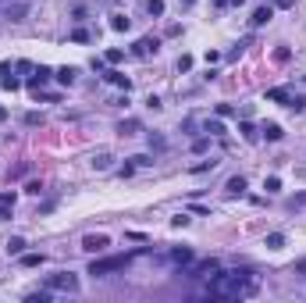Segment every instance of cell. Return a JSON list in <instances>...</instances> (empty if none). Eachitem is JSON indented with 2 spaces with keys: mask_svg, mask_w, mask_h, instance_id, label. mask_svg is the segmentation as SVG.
I'll return each mask as SVG.
<instances>
[{
  "mask_svg": "<svg viewBox=\"0 0 306 303\" xmlns=\"http://www.w3.org/2000/svg\"><path fill=\"white\" fill-rule=\"evenodd\" d=\"M253 293H256V282L242 268L214 271L210 275V286H207V296H214V300H242V296H253Z\"/></svg>",
  "mask_w": 306,
  "mask_h": 303,
  "instance_id": "cell-1",
  "label": "cell"
},
{
  "mask_svg": "<svg viewBox=\"0 0 306 303\" xmlns=\"http://www.w3.org/2000/svg\"><path fill=\"white\" fill-rule=\"evenodd\" d=\"M132 260V253H114V257H96L89 264V275L93 278H103V275H114V271H125Z\"/></svg>",
  "mask_w": 306,
  "mask_h": 303,
  "instance_id": "cell-2",
  "label": "cell"
},
{
  "mask_svg": "<svg viewBox=\"0 0 306 303\" xmlns=\"http://www.w3.org/2000/svg\"><path fill=\"white\" fill-rule=\"evenodd\" d=\"M43 286L50 289V293H78V275H72V271H54V275H47L43 278Z\"/></svg>",
  "mask_w": 306,
  "mask_h": 303,
  "instance_id": "cell-3",
  "label": "cell"
},
{
  "mask_svg": "<svg viewBox=\"0 0 306 303\" xmlns=\"http://www.w3.org/2000/svg\"><path fill=\"white\" fill-rule=\"evenodd\" d=\"M111 246V235H103V232H89V235H82V250L85 253H103Z\"/></svg>",
  "mask_w": 306,
  "mask_h": 303,
  "instance_id": "cell-4",
  "label": "cell"
},
{
  "mask_svg": "<svg viewBox=\"0 0 306 303\" xmlns=\"http://www.w3.org/2000/svg\"><path fill=\"white\" fill-rule=\"evenodd\" d=\"M214 271H221V260H217V257H207V260H200V264H189L185 275H192V278H210Z\"/></svg>",
  "mask_w": 306,
  "mask_h": 303,
  "instance_id": "cell-5",
  "label": "cell"
},
{
  "mask_svg": "<svg viewBox=\"0 0 306 303\" xmlns=\"http://www.w3.org/2000/svg\"><path fill=\"white\" fill-rule=\"evenodd\" d=\"M50 78H54V68H47V65H36V68H32V75L25 78V86H29L32 93H39V89H43Z\"/></svg>",
  "mask_w": 306,
  "mask_h": 303,
  "instance_id": "cell-6",
  "label": "cell"
},
{
  "mask_svg": "<svg viewBox=\"0 0 306 303\" xmlns=\"http://www.w3.org/2000/svg\"><path fill=\"white\" fill-rule=\"evenodd\" d=\"M29 11H32V4H29V0H14V4H7V7H4V18H7V22H25V14H29Z\"/></svg>",
  "mask_w": 306,
  "mask_h": 303,
  "instance_id": "cell-7",
  "label": "cell"
},
{
  "mask_svg": "<svg viewBox=\"0 0 306 303\" xmlns=\"http://www.w3.org/2000/svg\"><path fill=\"white\" fill-rule=\"evenodd\" d=\"M157 47H160V43H157L153 36H143V39L132 43V54H136V57H150V54H157Z\"/></svg>",
  "mask_w": 306,
  "mask_h": 303,
  "instance_id": "cell-8",
  "label": "cell"
},
{
  "mask_svg": "<svg viewBox=\"0 0 306 303\" xmlns=\"http://www.w3.org/2000/svg\"><path fill=\"white\" fill-rule=\"evenodd\" d=\"M167 260H171V264H178V268H189L196 257H192V250H189V246H174V250L167 253Z\"/></svg>",
  "mask_w": 306,
  "mask_h": 303,
  "instance_id": "cell-9",
  "label": "cell"
},
{
  "mask_svg": "<svg viewBox=\"0 0 306 303\" xmlns=\"http://www.w3.org/2000/svg\"><path fill=\"white\" fill-rule=\"evenodd\" d=\"M271 18H274V7H271V4H260V7L253 11V18H249V25H253V29H260V25H267Z\"/></svg>",
  "mask_w": 306,
  "mask_h": 303,
  "instance_id": "cell-10",
  "label": "cell"
},
{
  "mask_svg": "<svg viewBox=\"0 0 306 303\" xmlns=\"http://www.w3.org/2000/svg\"><path fill=\"white\" fill-rule=\"evenodd\" d=\"M89 164H93V171H111V168H114V153H111V150H100V153H93V160H89Z\"/></svg>",
  "mask_w": 306,
  "mask_h": 303,
  "instance_id": "cell-11",
  "label": "cell"
},
{
  "mask_svg": "<svg viewBox=\"0 0 306 303\" xmlns=\"http://www.w3.org/2000/svg\"><path fill=\"white\" fill-rule=\"evenodd\" d=\"M103 78H107L111 86H118V89H125V93L132 89V78L125 75V72H114V68H111V72H103Z\"/></svg>",
  "mask_w": 306,
  "mask_h": 303,
  "instance_id": "cell-12",
  "label": "cell"
},
{
  "mask_svg": "<svg viewBox=\"0 0 306 303\" xmlns=\"http://www.w3.org/2000/svg\"><path fill=\"white\" fill-rule=\"evenodd\" d=\"M54 78H57L61 86H75L78 68H75V65H64V68H57V72H54Z\"/></svg>",
  "mask_w": 306,
  "mask_h": 303,
  "instance_id": "cell-13",
  "label": "cell"
},
{
  "mask_svg": "<svg viewBox=\"0 0 306 303\" xmlns=\"http://www.w3.org/2000/svg\"><path fill=\"white\" fill-rule=\"evenodd\" d=\"M203 132H207V136H214V139H221L228 129H225V122H221V118H207V122H203Z\"/></svg>",
  "mask_w": 306,
  "mask_h": 303,
  "instance_id": "cell-14",
  "label": "cell"
},
{
  "mask_svg": "<svg viewBox=\"0 0 306 303\" xmlns=\"http://www.w3.org/2000/svg\"><path fill=\"white\" fill-rule=\"evenodd\" d=\"M238 132H242V139H246V143H260V129H256V125H253L249 118H242Z\"/></svg>",
  "mask_w": 306,
  "mask_h": 303,
  "instance_id": "cell-15",
  "label": "cell"
},
{
  "mask_svg": "<svg viewBox=\"0 0 306 303\" xmlns=\"http://www.w3.org/2000/svg\"><path fill=\"white\" fill-rule=\"evenodd\" d=\"M260 136H264V139H267V143H278V139H281V136H285V129H281V125H278V122H267V125H264V129H260Z\"/></svg>",
  "mask_w": 306,
  "mask_h": 303,
  "instance_id": "cell-16",
  "label": "cell"
},
{
  "mask_svg": "<svg viewBox=\"0 0 306 303\" xmlns=\"http://www.w3.org/2000/svg\"><path fill=\"white\" fill-rule=\"evenodd\" d=\"M225 193H228V196H242V193H246V178H242V175H231L228 182H225Z\"/></svg>",
  "mask_w": 306,
  "mask_h": 303,
  "instance_id": "cell-17",
  "label": "cell"
},
{
  "mask_svg": "<svg viewBox=\"0 0 306 303\" xmlns=\"http://www.w3.org/2000/svg\"><path fill=\"white\" fill-rule=\"evenodd\" d=\"M267 100H271V104H289V100H292V89L274 86V89H267Z\"/></svg>",
  "mask_w": 306,
  "mask_h": 303,
  "instance_id": "cell-18",
  "label": "cell"
},
{
  "mask_svg": "<svg viewBox=\"0 0 306 303\" xmlns=\"http://www.w3.org/2000/svg\"><path fill=\"white\" fill-rule=\"evenodd\" d=\"M118 132H121V136H136V132H143V122H139V118H125V122L118 125Z\"/></svg>",
  "mask_w": 306,
  "mask_h": 303,
  "instance_id": "cell-19",
  "label": "cell"
},
{
  "mask_svg": "<svg viewBox=\"0 0 306 303\" xmlns=\"http://www.w3.org/2000/svg\"><path fill=\"white\" fill-rule=\"evenodd\" d=\"M25 246H29V243H25L21 235H11V239H7V257H21Z\"/></svg>",
  "mask_w": 306,
  "mask_h": 303,
  "instance_id": "cell-20",
  "label": "cell"
},
{
  "mask_svg": "<svg viewBox=\"0 0 306 303\" xmlns=\"http://www.w3.org/2000/svg\"><path fill=\"white\" fill-rule=\"evenodd\" d=\"M43 260H47L43 253H29V250L18 257V264H21V268H43Z\"/></svg>",
  "mask_w": 306,
  "mask_h": 303,
  "instance_id": "cell-21",
  "label": "cell"
},
{
  "mask_svg": "<svg viewBox=\"0 0 306 303\" xmlns=\"http://www.w3.org/2000/svg\"><path fill=\"white\" fill-rule=\"evenodd\" d=\"M111 29H114V32H128V29H132V22H128L125 14H111Z\"/></svg>",
  "mask_w": 306,
  "mask_h": 303,
  "instance_id": "cell-22",
  "label": "cell"
},
{
  "mask_svg": "<svg viewBox=\"0 0 306 303\" xmlns=\"http://www.w3.org/2000/svg\"><path fill=\"white\" fill-rule=\"evenodd\" d=\"M103 61H107V65H121V61H125V50H121V47H111V50L103 54Z\"/></svg>",
  "mask_w": 306,
  "mask_h": 303,
  "instance_id": "cell-23",
  "label": "cell"
},
{
  "mask_svg": "<svg viewBox=\"0 0 306 303\" xmlns=\"http://www.w3.org/2000/svg\"><path fill=\"white\" fill-rule=\"evenodd\" d=\"M264 243H267V250H281V246H285V232H271Z\"/></svg>",
  "mask_w": 306,
  "mask_h": 303,
  "instance_id": "cell-24",
  "label": "cell"
},
{
  "mask_svg": "<svg viewBox=\"0 0 306 303\" xmlns=\"http://www.w3.org/2000/svg\"><path fill=\"white\" fill-rule=\"evenodd\" d=\"M143 7H146V14H153V18L164 14V0H143Z\"/></svg>",
  "mask_w": 306,
  "mask_h": 303,
  "instance_id": "cell-25",
  "label": "cell"
},
{
  "mask_svg": "<svg viewBox=\"0 0 306 303\" xmlns=\"http://www.w3.org/2000/svg\"><path fill=\"white\" fill-rule=\"evenodd\" d=\"M217 164H221V160H214V157H210V160H203V164H192L189 171H192V175H203V171H214Z\"/></svg>",
  "mask_w": 306,
  "mask_h": 303,
  "instance_id": "cell-26",
  "label": "cell"
},
{
  "mask_svg": "<svg viewBox=\"0 0 306 303\" xmlns=\"http://www.w3.org/2000/svg\"><path fill=\"white\" fill-rule=\"evenodd\" d=\"M25 303H50V289L43 286L39 293H29V296H25Z\"/></svg>",
  "mask_w": 306,
  "mask_h": 303,
  "instance_id": "cell-27",
  "label": "cell"
},
{
  "mask_svg": "<svg viewBox=\"0 0 306 303\" xmlns=\"http://www.w3.org/2000/svg\"><path fill=\"white\" fill-rule=\"evenodd\" d=\"M89 39H93V32H89V29H82V25L72 29V43H89Z\"/></svg>",
  "mask_w": 306,
  "mask_h": 303,
  "instance_id": "cell-28",
  "label": "cell"
},
{
  "mask_svg": "<svg viewBox=\"0 0 306 303\" xmlns=\"http://www.w3.org/2000/svg\"><path fill=\"white\" fill-rule=\"evenodd\" d=\"M146 139H150V150H167V139H164L160 132H150Z\"/></svg>",
  "mask_w": 306,
  "mask_h": 303,
  "instance_id": "cell-29",
  "label": "cell"
},
{
  "mask_svg": "<svg viewBox=\"0 0 306 303\" xmlns=\"http://www.w3.org/2000/svg\"><path fill=\"white\" fill-rule=\"evenodd\" d=\"M0 86H4L7 93H14V89H21V78H14V75H4V78H0Z\"/></svg>",
  "mask_w": 306,
  "mask_h": 303,
  "instance_id": "cell-30",
  "label": "cell"
},
{
  "mask_svg": "<svg viewBox=\"0 0 306 303\" xmlns=\"http://www.w3.org/2000/svg\"><path fill=\"white\" fill-rule=\"evenodd\" d=\"M285 107H289V111H296V114H303V111H306V96H292Z\"/></svg>",
  "mask_w": 306,
  "mask_h": 303,
  "instance_id": "cell-31",
  "label": "cell"
},
{
  "mask_svg": "<svg viewBox=\"0 0 306 303\" xmlns=\"http://www.w3.org/2000/svg\"><path fill=\"white\" fill-rule=\"evenodd\" d=\"M43 122H47V118H43L39 111H29V114H25V125H29V129H36V125H43Z\"/></svg>",
  "mask_w": 306,
  "mask_h": 303,
  "instance_id": "cell-32",
  "label": "cell"
},
{
  "mask_svg": "<svg viewBox=\"0 0 306 303\" xmlns=\"http://www.w3.org/2000/svg\"><path fill=\"white\" fill-rule=\"evenodd\" d=\"M264 189H267V193H278V189H281V178H278V175H267V178H264Z\"/></svg>",
  "mask_w": 306,
  "mask_h": 303,
  "instance_id": "cell-33",
  "label": "cell"
},
{
  "mask_svg": "<svg viewBox=\"0 0 306 303\" xmlns=\"http://www.w3.org/2000/svg\"><path fill=\"white\" fill-rule=\"evenodd\" d=\"M207 150H210V139H207V136L192 139V153H207Z\"/></svg>",
  "mask_w": 306,
  "mask_h": 303,
  "instance_id": "cell-34",
  "label": "cell"
},
{
  "mask_svg": "<svg viewBox=\"0 0 306 303\" xmlns=\"http://www.w3.org/2000/svg\"><path fill=\"white\" fill-rule=\"evenodd\" d=\"M136 168H153V153H136Z\"/></svg>",
  "mask_w": 306,
  "mask_h": 303,
  "instance_id": "cell-35",
  "label": "cell"
},
{
  "mask_svg": "<svg viewBox=\"0 0 306 303\" xmlns=\"http://www.w3.org/2000/svg\"><path fill=\"white\" fill-rule=\"evenodd\" d=\"M118 175H121V178H132V175H136V160L128 157V164H121V168H118Z\"/></svg>",
  "mask_w": 306,
  "mask_h": 303,
  "instance_id": "cell-36",
  "label": "cell"
},
{
  "mask_svg": "<svg viewBox=\"0 0 306 303\" xmlns=\"http://www.w3.org/2000/svg\"><path fill=\"white\" fill-rule=\"evenodd\" d=\"M214 114H217V118H231V114H235V107H231V104H217V107H214Z\"/></svg>",
  "mask_w": 306,
  "mask_h": 303,
  "instance_id": "cell-37",
  "label": "cell"
},
{
  "mask_svg": "<svg viewBox=\"0 0 306 303\" xmlns=\"http://www.w3.org/2000/svg\"><path fill=\"white\" fill-rule=\"evenodd\" d=\"M25 193H29V196H39V193H43V182H36V178L25 182Z\"/></svg>",
  "mask_w": 306,
  "mask_h": 303,
  "instance_id": "cell-38",
  "label": "cell"
},
{
  "mask_svg": "<svg viewBox=\"0 0 306 303\" xmlns=\"http://www.w3.org/2000/svg\"><path fill=\"white\" fill-rule=\"evenodd\" d=\"M189 68H192V57L182 54V57H178V72H189Z\"/></svg>",
  "mask_w": 306,
  "mask_h": 303,
  "instance_id": "cell-39",
  "label": "cell"
},
{
  "mask_svg": "<svg viewBox=\"0 0 306 303\" xmlns=\"http://www.w3.org/2000/svg\"><path fill=\"white\" fill-rule=\"evenodd\" d=\"M189 211H192V214H200V218H210V207H203V204H192Z\"/></svg>",
  "mask_w": 306,
  "mask_h": 303,
  "instance_id": "cell-40",
  "label": "cell"
},
{
  "mask_svg": "<svg viewBox=\"0 0 306 303\" xmlns=\"http://www.w3.org/2000/svg\"><path fill=\"white\" fill-rule=\"evenodd\" d=\"M242 47H246V43H235V47H231V50H228V61H238V57H242Z\"/></svg>",
  "mask_w": 306,
  "mask_h": 303,
  "instance_id": "cell-41",
  "label": "cell"
},
{
  "mask_svg": "<svg viewBox=\"0 0 306 303\" xmlns=\"http://www.w3.org/2000/svg\"><path fill=\"white\" fill-rule=\"evenodd\" d=\"M189 225V218H185V214H174V218H171V228H185Z\"/></svg>",
  "mask_w": 306,
  "mask_h": 303,
  "instance_id": "cell-42",
  "label": "cell"
},
{
  "mask_svg": "<svg viewBox=\"0 0 306 303\" xmlns=\"http://www.w3.org/2000/svg\"><path fill=\"white\" fill-rule=\"evenodd\" d=\"M11 211H14L11 204H0V221H11Z\"/></svg>",
  "mask_w": 306,
  "mask_h": 303,
  "instance_id": "cell-43",
  "label": "cell"
},
{
  "mask_svg": "<svg viewBox=\"0 0 306 303\" xmlns=\"http://www.w3.org/2000/svg\"><path fill=\"white\" fill-rule=\"evenodd\" d=\"M274 61H281V65H285V61H289V47H281V50H274Z\"/></svg>",
  "mask_w": 306,
  "mask_h": 303,
  "instance_id": "cell-44",
  "label": "cell"
},
{
  "mask_svg": "<svg viewBox=\"0 0 306 303\" xmlns=\"http://www.w3.org/2000/svg\"><path fill=\"white\" fill-rule=\"evenodd\" d=\"M146 107H150V111H160V96H153V93H150V100H146Z\"/></svg>",
  "mask_w": 306,
  "mask_h": 303,
  "instance_id": "cell-45",
  "label": "cell"
},
{
  "mask_svg": "<svg viewBox=\"0 0 306 303\" xmlns=\"http://www.w3.org/2000/svg\"><path fill=\"white\" fill-rule=\"evenodd\" d=\"M274 7H281V11H289V7H296V0H274Z\"/></svg>",
  "mask_w": 306,
  "mask_h": 303,
  "instance_id": "cell-46",
  "label": "cell"
},
{
  "mask_svg": "<svg viewBox=\"0 0 306 303\" xmlns=\"http://www.w3.org/2000/svg\"><path fill=\"white\" fill-rule=\"evenodd\" d=\"M303 204H306V193H299L296 200H289V207H303Z\"/></svg>",
  "mask_w": 306,
  "mask_h": 303,
  "instance_id": "cell-47",
  "label": "cell"
},
{
  "mask_svg": "<svg viewBox=\"0 0 306 303\" xmlns=\"http://www.w3.org/2000/svg\"><path fill=\"white\" fill-rule=\"evenodd\" d=\"M0 204H11L14 207V193H0Z\"/></svg>",
  "mask_w": 306,
  "mask_h": 303,
  "instance_id": "cell-48",
  "label": "cell"
},
{
  "mask_svg": "<svg viewBox=\"0 0 306 303\" xmlns=\"http://www.w3.org/2000/svg\"><path fill=\"white\" fill-rule=\"evenodd\" d=\"M4 75H11V61H0V78Z\"/></svg>",
  "mask_w": 306,
  "mask_h": 303,
  "instance_id": "cell-49",
  "label": "cell"
},
{
  "mask_svg": "<svg viewBox=\"0 0 306 303\" xmlns=\"http://www.w3.org/2000/svg\"><path fill=\"white\" fill-rule=\"evenodd\" d=\"M214 7H228V0H214Z\"/></svg>",
  "mask_w": 306,
  "mask_h": 303,
  "instance_id": "cell-50",
  "label": "cell"
},
{
  "mask_svg": "<svg viewBox=\"0 0 306 303\" xmlns=\"http://www.w3.org/2000/svg\"><path fill=\"white\" fill-rule=\"evenodd\" d=\"M0 122H7V111H4V107H0Z\"/></svg>",
  "mask_w": 306,
  "mask_h": 303,
  "instance_id": "cell-51",
  "label": "cell"
},
{
  "mask_svg": "<svg viewBox=\"0 0 306 303\" xmlns=\"http://www.w3.org/2000/svg\"><path fill=\"white\" fill-rule=\"evenodd\" d=\"M228 4H235V7H242V4H246V0H228Z\"/></svg>",
  "mask_w": 306,
  "mask_h": 303,
  "instance_id": "cell-52",
  "label": "cell"
}]
</instances>
